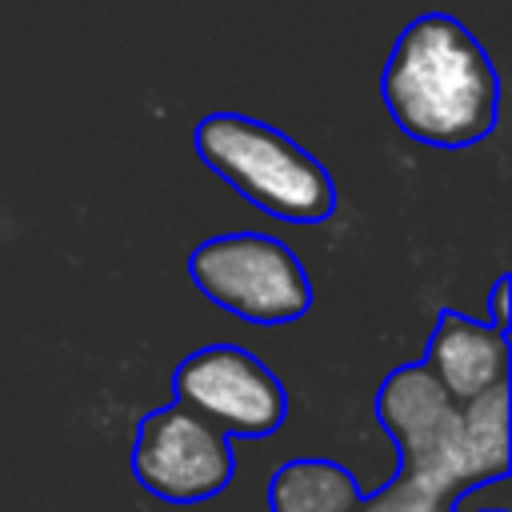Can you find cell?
I'll return each mask as SVG.
<instances>
[{
    "label": "cell",
    "instance_id": "cell-1",
    "mask_svg": "<svg viewBox=\"0 0 512 512\" xmlns=\"http://www.w3.org/2000/svg\"><path fill=\"white\" fill-rule=\"evenodd\" d=\"M392 124L436 152L484 144L500 120V72L452 12H420L400 28L380 72Z\"/></svg>",
    "mask_w": 512,
    "mask_h": 512
},
{
    "label": "cell",
    "instance_id": "cell-2",
    "mask_svg": "<svg viewBox=\"0 0 512 512\" xmlns=\"http://www.w3.org/2000/svg\"><path fill=\"white\" fill-rule=\"evenodd\" d=\"M400 452V476L452 500L468 484L508 476V384L456 404L424 364H400L372 400Z\"/></svg>",
    "mask_w": 512,
    "mask_h": 512
},
{
    "label": "cell",
    "instance_id": "cell-3",
    "mask_svg": "<svg viewBox=\"0 0 512 512\" xmlns=\"http://www.w3.org/2000/svg\"><path fill=\"white\" fill-rule=\"evenodd\" d=\"M200 164L232 192L284 224H324L336 216V180L300 140L244 112H208L192 128Z\"/></svg>",
    "mask_w": 512,
    "mask_h": 512
},
{
    "label": "cell",
    "instance_id": "cell-4",
    "mask_svg": "<svg viewBox=\"0 0 512 512\" xmlns=\"http://www.w3.org/2000/svg\"><path fill=\"white\" fill-rule=\"evenodd\" d=\"M192 288L244 324H296L312 308L304 260L268 232H220L188 252Z\"/></svg>",
    "mask_w": 512,
    "mask_h": 512
},
{
    "label": "cell",
    "instance_id": "cell-5",
    "mask_svg": "<svg viewBox=\"0 0 512 512\" xmlns=\"http://www.w3.org/2000/svg\"><path fill=\"white\" fill-rule=\"evenodd\" d=\"M128 468L164 504H204L236 480V440L180 400H168L140 416Z\"/></svg>",
    "mask_w": 512,
    "mask_h": 512
},
{
    "label": "cell",
    "instance_id": "cell-6",
    "mask_svg": "<svg viewBox=\"0 0 512 512\" xmlns=\"http://www.w3.org/2000/svg\"><path fill=\"white\" fill-rule=\"evenodd\" d=\"M172 400L200 412L228 440H268L288 416L280 376L240 344H204L172 368Z\"/></svg>",
    "mask_w": 512,
    "mask_h": 512
},
{
    "label": "cell",
    "instance_id": "cell-7",
    "mask_svg": "<svg viewBox=\"0 0 512 512\" xmlns=\"http://www.w3.org/2000/svg\"><path fill=\"white\" fill-rule=\"evenodd\" d=\"M420 364L440 380V388L456 404H464L472 396L508 384V368H512L508 332L492 328L488 320L464 316L460 308H440Z\"/></svg>",
    "mask_w": 512,
    "mask_h": 512
},
{
    "label": "cell",
    "instance_id": "cell-8",
    "mask_svg": "<svg viewBox=\"0 0 512 512\" xmlns=\"http://www.w3.org/2000/svg\"><path fill=\"white\" fill-rule=\"evenodd\" d=\"M268 512H360L364 484L336 460L296 456L268 480Z\"/></svg>",
    "mask_w": 512,
    "mask_h": 512
},
{
    "label": "cell",
    "instance_id": "cell-9",
    "mask_svg": "<svg viewBox=\"0 0 512 512\" xmlns=\"http://www.w3.org/2000/svg\"><path fill=\"white\" fill-rule=\"evenodd\" d=\"M360 512H448V500L412 476H392L376 492H364Z\"/></svg>",
    "mask_w": 512,
    "mask_h": 512
},
{
    "label": "cell",
    "instance_id": "cell-10",
    "mask_svg": "<svg viewBox=\"0 0 512 512\" xmlns=\"http://www.w3.org/2000/svg\"><path fill=\"white\" fill-rule=\"evenodd\" d=\"M508 292H512V276L500 272L492 292H488V324L500 328V332H508Z\"/></svg>",
    "mask_w": 512,
    "mask_h": 512
},
{
    "label": "cell",
    "instance_id": "cell-11",
    "mask_svg": "<svg viewBox=\"0 0 512 512\" xmlns=\"http://www.w3.org/2000/svg\"><path fill=\"white\" fill-rule=\"evenodd\" d=\"M492 512H508V508H492Z\"/></svg>",
    "mask_w": 512,
    "mask_h": 512
}]
</instances>
